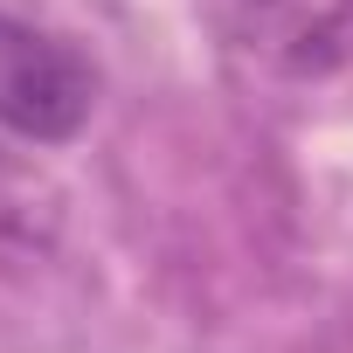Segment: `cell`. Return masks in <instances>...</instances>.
Returning <instances> with one entry per match:
<instances>
[{
    "label": "cell",
    "mask_w": 353,
    "mask_h": 353,
    "mask_svg": "<svg viewBox=\"0 0 353 353\" xmlns=\"http://www.w3.org/2000/svg\"><path fill=\"white\" fill-rule=\"evenodd\" d=\"M97 111V70L49 28L0 14V132L28 145H63Z\"/></svg>",
    "instance_id": "6da1fadb"
},
{
    "label": "cell",
    "mask_w": 353,
    "mask_h": 353,
    "mask_svg": "<svg viewBox=\"0 0 353 353\" xmlns=\"http://www.w3.org/2000/svg\"><path fill=\"white\" fill-rule=\"evenodd\" d=\"M236 28L291 83H325L353 70V0H236Z\"/></svg>",
    "instance_id": "7a4b0ae2"
},
{
    "label": "cell",
    "mask_w": 353,
    "mask_h": 353,
    "mask_svg": "<svg viewBox=\"0 0 353 353\" xmlns=\"http://www.w3.org/2000/svg\"><path fill=\"white\" fill-rule=\"evenodd\" d=\"M8 250H35V194L0 181V256Z\"/></svg>",
    "instance_id": "3957f363"
}]
</instances>
